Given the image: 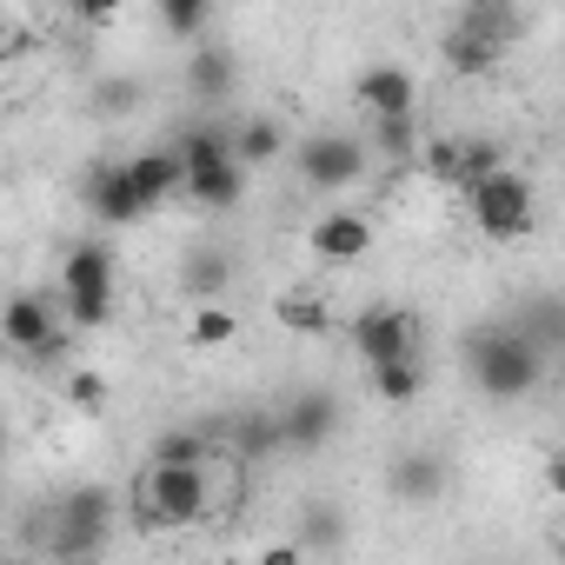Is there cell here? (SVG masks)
<instances>
[{
  "mask_svg": "<svg viewBox=\"0 0 565 565\" xmlns=\"http://www.w3.org/2000/svg\"><path fill=\"white\" fill-rule=\"evenodd\" d=\"M366 167H373V147H366L360 134L327 127V134L294 140V173H300V186H313V193H347V186L366 180Z\"/></svg>",
  "mask_w": 565,
  "mask_h": 565,
  "instance_id": "obj_6",
  "label": "cell"
},
{
  "mask_svg": "<svg viewBox=\"0 0 565 565\" xmlns=\"http://www.w3.org/2000/svg\"><path fill=\"white\" fill-rule=\"evenodd\" d=\"M127 505H134L140 532H193V525L213 519L220 499H213L206 466H160V459H147L134 492H127Z\"/></svg>",
  "mask_w": 565,
  "mask_h": 565,
  "instance_id": "obj_1",
  "label": "cell"
},
{
  "mask_svg": "<svg viewBox=\"0 0 565 565\" xmlns=\"http://www.w3.org/2000/svg\"><path fill=\"white\" fill-rule=\"evenodd\" d=\"M213 439H220L233 459H279V452H294L279 406H239L226 426H213Z\"/></svg>",
  "mask_w": 565,
  "mask_h": 565,
  "instance_id": "obj_11",
  "label": "cell"
},
{
  "mask_svg": "<svg viewBox=\"0 0 565 565\" xmlns=\"http://www.w3.org/2000/svg\"><path fill=\"white\" fill-rule=\"evenodd\" d=\"M127 167H134L140 193H147V206H167V200H180V193H186V153H180L173 140H167V147H147V153H134Z\"/></svg>",
  "mask_w": 565,
  "mask_h": 565,
  "instance_id": "obj_17",
  "label": "cell"
},
{
  "mask_svg": "<svg viewBox=\"0 0 565 565\" xmlns=\"http://www.w3.org/2000/svg\"><path fill=\"white\" fill-rule=\"evenodd\" d=\"M300 545H307V552H340V545H347L340 505H307V512H300Z\"/></svg>",
  "mask_w": 565,
  "mask_h": 565,
  "instance_id": "obj_31",
  "label": "cell"
},
{
  "mask_svg": "<svg viewBox=\"0 0 565 565\" xmlns=\"http://www.w3.org/2000/svg\"><path fill=\"white\" fill-rule=\"evenodd\" d=\"M114 519H120V499H114V486H67V492L54 499V519H47V539H41V552H47L54 565H81V558L107 552V539H114Z\"/></svg>",
  "mask_w": 565,
  "mask_h": 565,
  "instance_id": "obj_3",
  "label": "cell"
},
{
  "mask_svg": "<svg viewBox=\"0 0 565 565\" xmlns=\"http://www.w3.org/2000/svg\"><path fill=\"white\" fill-rule=\"evenodd\" d=\"M539 479H545V492H552V499H565V446H552V452H545Z\"/></svg>",
  "mask_w": 565,
  "mask_h": 565,
  "instance_id": "obj_35",
  "label": "cell"
},
{
  "mask_svg": "<svg viewBox=\"0 0 565 565\" xmlns=\"http://www.w3.org/2000/svg\"><path fill=\"white\" fill-rule=\"evenodd\" d=\"M512 327H519L545 360H552V353H565V294H532V307H525Z\"/></svg>",
  "mask_w": 565,
  "mask_h": 565,
  "instance_id": "obj_24",
  "label": "cell"
},
{
  "mask_svg": "<svg viewBox=\"0 0 565 565\" xmlns=\"http://www.w3.org/2000/svg\"><path fill=\"white\" fill-rule=\"evenodd\" d=\"M499 167H505V147L492 134H459V186H472V180H486Z\"/></svg>",
  "mask_w": 565,
  "mask_h": 565,
  "instance_id": "obj_30",
  "label": "cell"
},
{
  "mask_svg": "<svg viewBox=\"0 0 565 565\" xmlns=\"http://www.w3.org/2000/svg\"><path fill=\"white\" fill-rule=\"evenodd\" d=\"M226 287H233V259L220 246H186V259H180V294L186 300H226Z\"/></svg>",
  "mask_w": 565,
  "mask_h": 565,
  "instance_id": "obj_21",
  "label": "cell"
},
{
  "mask_svg": "<svg viewBox=\"0 0 565 565\" xmlns=\"http://www.w3.org/2000/svg\"><path fill=\"white\" fill-rule=\"evenodd\" d=\"M186 340H193V347H233V340H239V320H233V313H226L220 300H193Z\"/></svg>",
  "mask_w": 565,
  "mask_h": 565,
  "instance_id": "obj_28",
  "label": "cell"
},
{
  "mask_svg": "<svg viewBox=\"0 0 565 565\" xmlns=\"http://www.w3.org/2000/svg\"><path fill=\"white\" fill-rule=\"evenodd\" d=\"M366 120H373V127H366L373 160H386V167L419 160V147H426V134H419V107H413V114H366Z\"/></svg>",
  "mask_w": 565,
  "mask_h": 565,
  "instance_id": "obj_19",
  "label": "cell"
},
{
  "mask_svg": "<svg viewBox=\"0 0 565 565\" xmlns=\"http://www.w3.org/2000/svg\"><path fill=\"white\" fill-rule=\"evenodd\" d=\"M246 160H220V167H193L186 173V200L193 206H206V213H233L239 200H246Z\"/></svg>",
  "mask_w": 565,
  "mask_h": 565,
  "instance_id": "obj_18",
  "label": "cell"
},
{
  "mask_svg": "<svg viewBox=\"0 0 565 565\" xmlns=\"http://www.w3.org/2000/svg\"><path fill=\"white\" fill-rule=\"evenodd\" d=\"M186 94L206 100V107L233 100V94H239V61H233V47H220V41H193V54H186Z\"/></svg>",
  "mask_w": 565,
  "mask_h": 565,
  "instance_id": "obj_14",
  "label": "cell"
},
{
  "mask_svg": "<svg viewBox=\"0 0 565 565\" xmlns=\"http://www.w3.org/2000/svg\"><path fill=\"white\" fill-rule=\"evenodd\" d=\"M386 492H393L399 505H433V499L446 492V459L426 452V446L393 452V466H386Z\"/></svg>",
  "mask_w": 565,
  "mask_h": 565,
  "instance_id": "obj_15",
  "label": "cell"
},
{
  "mask_svg": "<svg viewBox=\"0 0 565 565\" xmlns=\"http://www.w3.org/2000/svg\"><path fill=\"white\" fill-rule=\"evenodd\" d=\"M439 61H446V74H459V81H486V74L505 61V47H499L492 34H479V28L452 21V28L439 34Z\"/></svg>",
  "mask_w": 565,
  "mask_h": 565,
  "instance_id": "obj_16",
  "label": "cell"
},
{
  "mask_svg": "<svg viewBox=\"0 0 565 565\" xmlns=\"http://www.w3.org/2000/svg\"><path fill=\"white\" fill-rule=\"evenodd\" d=\"M459 21H466V28H479V34H492L499 47H512V41L525 34L519 0H466V8H459Z\"/></svg>",
  "mask_w": 565,
  "mask_h": 565,
  "instance_id": "obj_27",
  "label": "cell"
},
{
  "mask_svg": "<svg viewBox=\"0 0 565 565\" xmlns=\"http://www.w3.org/2000/svg\"><path fill=\"white\" fill-rule=\"evenodd\" d=\"M279 419H287V446H294V452H320V446L340 439L347 406H340V393H327V386H300V393L279 399Z\"/></svg>",
  "mask_w": 565,
  "mask_h": 565,
  "instance_id": "obj_7",
  "label": "cell"
},
{
  "mask_svg": "<svg viewBox=\"0 0 565 565\" xmlns=\"http://www.w3.org/2000/svg\"><path fill=\"white\" fill-rule=\"evenodd\" d=\"M61 320H67L61 300H47V294H14L0 327H8V347H14V353H41V347L61 333Z\"/></svg>",
  "mask_w": 565,
  "mask_h": 565,
  "instance_id": "obj_13",
  "label": "cell"
},
{
  "mask_svg": "<svg viewBox=\"0 0 565 565\" xmlns=\"http://www.w3.org/2000/svg\"><path fill=\"white\" fill-rule=\"evenodd\" d=\"M206 21H213V0H160V28H167V41H200L206 34Z\"/></svg>",
  "mask_w": 565,
  "mask_h": 565,
  "instance_id": "obj_29",
  "label": "cell"
},
{
  "mask_svg": "<svg viewBox=\"0 0 565 565\" xmlns=\"http://www.w3.org/2000/svg\"><path fill=\"white\" fill-rule=\"evenodd\" d=\"M459 200H466V213H472L479 239H492V246L532 239V226H539V193H532V180H525L519 167H499V173H486V180L459 186Z\"/></svg>",
  "mask_w": 565,
  "mask_h": 565,
  "instance_id": "obj_4",
  "label": "cell"
},
{
  "mask_svg": "<svg viewBox=\"0 0 565 565\" xmlns=\"http://www.w3.org/2000/svg\"><path fill=\"white\" fill-rule=\"evenodd\" d=\"M419 173L459 193V134H433V140L419 147Z\"/></svg>",
  "mask_w": 565,
  "mask_h": 565,
  "instance_id": "obj_32",
  "label": "cell"
},
{
  "mask_svg": "<svg viewBox=\"0 0 565 565\" xmlns=\"http://www.w3.org/2000/svg\"><path fill=\"white\" fill-rule=\"evenodd\" d=\"M120 8H127V0H74V21L100 34V28H114V21H120Z\"/></svg>",
  "mask_w": 565,
  "mask_h": 565,
  "instance_id": "obj_34",
  "label": "cell"
},
{
  "mask_svg": "<svg viewBox=\"0 0 565 565\" xmlns=\"http://www.w3.org/2000/svg\"><path fill=\"white\" fill-rule=\"evenodd\" d=\"M466 373L486 399H525L545 380V353L519 327H479L466 340Z\"/></svg>",
  "mask_w": 565,
  "mask_h": 565,
  "instance_id": "obj_2",
  "label": "cell"
},
{
  "mask_svg": "<svg viewBox=\"0 0 565 565\" xmlns=\"http://www.w3.org/2000/svg\"><path fill=\"white\" fill-rule=\"evenodd\" d=\"M366 386L380 406H413L426 393V366L419 360H386V366H366Z\"/></svg>",
  "mask_w": 565,
  "mask_h": 565,
  "instance_id": "obj_26",
  "label": "cell"
},
{
  "mask_svg": "<svg viewBox=\"0 0 565 565\" xmlns=\"http://www.w3.org/2000/svg\"><path fill=\"white\" fill-rule=\"evenodd\" d=\"M307 246L320 266H360L373 253V220L360 206H327L313 226H307Z\"/></svg>",
  "mask_w": 565,
  "mask_h": 565,
  "instance_id": "obj_10",
  "label": "cell"
},
{
  "mask_svg": "<svg viewBox=\"0 0 565 565\" xmlns=\"http://www.w3.org/2000/svg\"><path fill=\"white\" fill-rule=\"evenodd\" d=\"M233 140H239V160H246V167H273L279 153H294V134H287V120H273V114H253V120H239V127H233Z\"/></svg>",
  "mask_w": 565,
  "mask_h": 565,
  "instance_id": "obj_25",
  "label": "cell"
},
{
  "mask_svg": "<svg viewBox=\"0 0 565 565\" xmlns=\"http://www.w3.org/2000/svg\"><path fill=\"white\" fill-rule=\"evenodd\" d=\"M213 452H220L213 426H167L147 439V459H160V466H213Z\"/></svg>",
  "mask_w": 565,
  "mask_h": 565,
  "instance_id": "obj_22",
  "label": "cell"
},
{
  "mask_svg": "<svg viewBox=\"0 0 565 565\" xmlns=\"http://www.w3.org/2000/svg\"><path fill=\"white\" fill-rule=\"evenodd\" d=\"M81 193H87V213H94V220H107V226H134V220H147V213H153L127 160H100V167L87 173V186H81Z\"/></svg>",
  "mask_w": 565,
  "mask_h": 565,
  "instance_id": "obj_9",
  "label": "cell"
},
{
  "mask_svg": "<svg viewBox=\"0 0 565 565\" xmlns=\"http://www.w3.org/2000/svg\"><path fill=\"white\" fill-rule=\"evenodd\" d=\"M273 320L287 327L294 340H327L333 333V307H327V294H313V287H287L273 300Z\"/></svg>",
  "mask_w": 565,
  "mask_h": 565,
  "instance_id": "obj_20",
  "label": "cell"
},
{
  "mask_svg": "<svg viewBox=\"0 0 565 565\" xmlns=\"http://www.w3.org/2000/svg\"><path fill=\"white\" fill-rule=\"evenodd\" d=\"M61 307L74 333H100L114 320V246L107 239H74L61 253Z\"/></svg>",
  "mask_w": 565,
  "mask_h": 565,
  "instance_id": "obj_5",
  "label": "cell"
},
{
  "mask_svg": "<svg viewBox=\"0 0 565 565\" xmlns=\"http://www.w3.org/2000/svg\"><path fill=\"white\" fill-rule=\"evenodd\" d=\"M353 100H360L366 114H413V107H419V81H413V67H399V61H373V67H360Z\"/></svg>",
  "mask_w": 565,
  "mask_h": 565,
  "instance_id": "obj_12",
  "label": "cell"
},
{
  "mask_svg": "<svg viewBox=\"0 0 565 565\" xmlns=\"http://www.w3.org/2000/svg\"><path fill=\"white\" fill-rule=\"evenodd\" d=\"M67 406L100 413V406H107V380H100V373H74V380H67Z\"/></svg>",
  "mask_w": 565,
  "mask_h": 565,
  "instance_id": "obj_33",
  "label": "cell"
},
{
  "mask_svg": "<svg viewBox=\"0 0 565 565\" xmlns=\"http://www.w3.org/2000/svg\"><path fill=\"white\" fill-rule=\"evenodd\" d=\"M173 147L186 153V173H193V167L239 160V140H233V127H226V120H193V127H180V140H173Z\"/></svg>",
  "mask_w": 565,
  "mask_h": 565,
  "instance_id": "obj_23",
  "label": "cell"
},
{
  "mask_svg": "<svg viewBox=\"0 0 565 565\" xmlns=\"http://www.w3.org/2000/svg\"><path fill=\"white\" fill-rule=\"evenodd\" d=\"M353 353L366 366H386V360H419V313L406 307H366L353 320Z\"/></svg>",
  "mask_w": 565,
  "mask_h": 565,
  "instance_id": "obj_8",
  "label": "cell"
}]
</instances>
